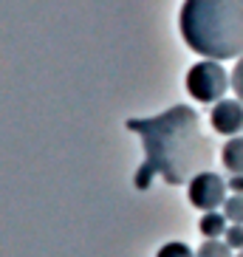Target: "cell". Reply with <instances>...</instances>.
I'll return each instance as SVG.
<instances>
[{
  "label": "cell",
  "mask_w": 243,
  "mask_h": 257,
  "mask_svg": "<svg viewBox=\"0 0 243 257\" xmlns=\"http://www.w3.org/2000/svg\"><path fill=\"white\" fill-rule=\"evenodd\" d=\"M232 88H235V96L243 102V57L235 62V71H232Z\"/></svg>",
  "instance_id": "7c38bea8"
},
{
  "label": "cell",
  "mask_w": 243,
  "mask_h": 257,
  "mask_svg": "<svg viewBox=\"0 0 243 257\" xmlns=\"http://www.w3.org/2000/svg\"><path fill=\"white\" fill-rule=\"evenodd\" d=\"M198 229H201V234H204V240H218L220 234H226L229 229V218L223 215V212H204V218H201V223H198Z\"/></svg>",
  "instance_id": "52a82bcc"
},
{
  "label": "cell",
  "mask_w": 243,
  "mask_h": 257,
  "mask_svg": "<svg viewBox=\"0 0 243 257\" xmlns=\"http://www.w3.org/2000/svg\"><path fill=\"white\" fill-rule=\"evenodd\" d=\"M226 187H229V184L223 181L218 173L204 170V173H198V175H192V178H190L187 198H190V204L198 206V209L215 212L218 206L226 204Z\"/></svg>",
  "instance_id": "277c9868"
},
{
  "label": "cell",
  "mask_w": 243,
  "mask_h": 257,
  "mask_svg": "<svg viewBox=\"0 0 243 257\" xmlns=\"http://www.w3.org/2000/svg\"><path fill=\"white\" fill-rule=\"evenodd\" d=\"M128 127L145 144V164L136 173L139 189L150 187L153 175H161L167 184H187L192 175L204 173L212 159L198 113L187 105H175L150 119H130Z\"/></svg>",
  "instance_id": "6da1fadb"
},
{
  "label": "cell",
  "mask_w": 243,
  "mask_h": 257,
  "mask_svg": "<svg viewBox=\"0 0 243 257\" xmlns=\"http://www.w3.org/2000/svg\"><path fill=\"white\" fill-rule=\"evenodd\" d=\"M212 130L220 136H237L243 130V102L240 99H220L212 105Z\"/></svg>",
  "instance_id": "5b68a950"
},
{
  "label": "cell",
  "mask_w": 243,
  "mask_h": 257,
  "mask_svg": "<svg viewBox=\"0 0 243 257\" xmlns=\"http://www.w3.org/2000/svg\"><path fill=\"white\" fill-rule=\"evenodd\" d=\"M178 29L184 43L204 60H240L243 0H184Z\"/></svg>",
  "instance_id": "7a4b0ae2"
},
{
  "label": "cell",
  "mask_w": 243,
  "mask_h": 257,
  "mask_svg": "<svg viewBox=\"0 0 243 257\" xmlns=\"http://www.w3.org/2000/svg\"><path fill=\"white\" fill-rule=\"evenodd\" d=\"M195 257H232V246L226 240H204L198 246Z\"/></svg>",
  "instance_id": "ba28073f"
},
{
  "label": "cell",
  "mask_w": 243,
  "mask_h": 257,
  "mask_svg": "<svg viewBox=\"0 0 243 257\" xmlns=\"http://www.w3.org/2000/svg\"><path fill=\"white\" fill-rule=\"evenodd\" d=\"M229 189H232V195H243V175H232L229 178Z\"/></svg>",
  "instance_id": "4fadbf2b"
},
{
  "label": "cell",
  "mask_w": 243,
  "mask_h": 257,
  "mask_svg": "<svg viewBox=\"0 0 243 257\" xmlns=\"http://www.w3.org/2000/svg\"><path fill=\"white\" fill-rule=\"evenodd\" d=\"M156 257H195V251H192L190 246H187V243L173 240V243H164Z\"/></svg>",
  "instance_id": "30bf717a"
},
{
  "label": "cell",
  "mask_w": 243,
  "mask_h": 257,
  "mask_svg": "<svg viewBox=\"0 0 243 257\" xmlns=\"http://www.w3.org/2000/svg\"><path fill=\"white\" fill-rule=\"evenodd\" d=\"M223 215L229 218V223H237V226H243V195L226 198V204H223Z\"/></svg>",
  "instance_id": "9c48e42d"
},
{
  "label": "cell",
  "mask_w": 243,
  "mask_h": 257,
  "mask_svg": "<svg viewBox=\"0 0 243 257\" xmlns=\"http://www.w3.org/2000/svg\"><path fill=\"white\" fill-rule=\"evenodd\" d=\"M235 257H243V249H240V251H237V254H235Z\"/></svg>",
  "instance_id": "5bb4252c"
},
{
  "label": "cell",
  "mask_w": 243,
  "mask_h": 257,
  "mask_svg": "<svg viewBox=\"0 0 243 257\" xmlns=\"http://www.w3.org/2000/svg\"><path fill=\"white\" fill-rule=\"evenodd\" d=\"M187 91L195 102H204V105H212V102H220L223 93L229 91L232 85V76L223 71L218 60H201L195 62L190 71H187Z\"/></svg>",
  "instance_id": "3957f363"
},
{
  "label": "cell",
  "mask_w": 243,
  "mask_h": 257,
  "mask_svg": "<svg viewBox=\"0 0 243 257\" xmlns=\"http://www.w3.org/2000/svg\"><path fill=\"white\" fill-rule=\"evenodd\" d=\"M223 240L232 246V249L240 251L243 249V226H237V223H232V226L226 229V234H223Z\"/></svg>",
  "instance_id": "8fae6325"
},
{
  "label": "cell",
  "mask_w": 243,
  "mask_h": 257,
  "mask_svg": "<svg viewBox=\"0 0 243 257\" xmlns=\"http://www.w3.org/2000/svg\"><path fill=\"white\" fill-rule=\"evenodd\" d=\"M220 161L232 175H243V136H232L223 150H220Z\"/></svg>",
  "instance_id": "8992f818"
}]
</instances>
